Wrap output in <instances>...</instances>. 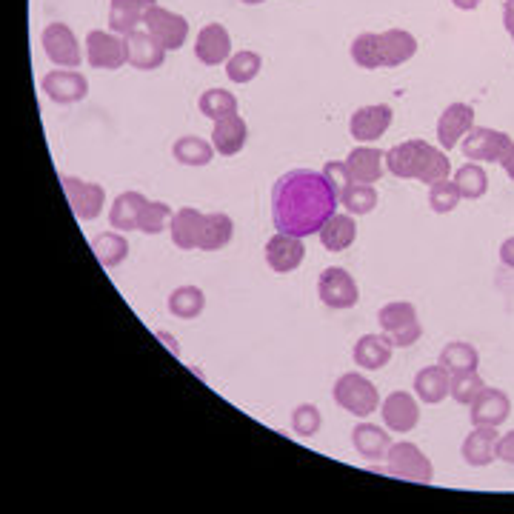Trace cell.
<instances>
[{
	"mask_svg": "<svg viewBox=\"0 0 514 514\" xmlns=\"http://www.w3.org/2000/svg\"><path fill=\"white\" fill-rule=\"evenodd\" d=\"M340 209L332 180L315 169H292L272 186V223L277 232L312 238Z\"/></svg>",
	"mask_w": 514,
	"mask_h": 514,
	"instance_id": "1",
	"label": "cell"
},
{
	"mask_svg": "<svg viewBox=\"0 0 514 514\" xmlns=\"http://www.w3.org/2000/svg\"><path fill=\"white\" fill-rule=\"evenodd\" d=\"M386 172L400 180L417 183H437L452 178V160L449 152L432 146L429 140H403L386 152Z\"/></svg>",
	"mask_w": 514,
	"mask_h": 514,
	"instance_id": "2",
	"label": "cell"
},
{
	"mask_svg": "<svg viewBox=\"0 0 514 514\" xmlns=\"http://www.w3.org/2000/svg\"><path fill=\"white\" fill-rule=\"evenodd\" d=\"M332 397L343 412L360 417V420L380 412V403H383L375 383L360 372H346V375L337 377L335 386H332Z\"/></svg>",
	"mask_w": 514,
	"mask_h": 514,
	"instance_id": "3",
	"label": "cell"
},
{
	"mask_svg": "<svg viewBox=\"0 0 514 514\" xmlns=\"http://www.w3.org/2000/svg\"><path fill=\"white\" fill-rule=\"evenodd\" d=\"M386 475L429 486L435 480V466L417 443L400 440V443H392V449L386 455Z\"/></svg>",
	"mask_w": 514,
	"mask_h": 514,
	"instance_id": "4",
	"label": "cell"
},
{
	"mask_svg": "<svg viewBox=\"0 0 514 514\" xmlns=\"http://www.w3.org/2000/svg\"><path fill=\"white\" fill-rule=\"evenodd\" d=\"M317 297L326 309L346 312V309H355L360 303V286H357L355 275H349V269L329 266L317 277Z\"/></svg>",
	"mask_w": 514,
	"mask_h": 514,
	"instance_id": "5",
	"label": "cell"
},
{
	"mask_svg": "<svg viewBox=\"0 0 514 514\" xmlns=\"http://www.w3.org/2000/svg\"><path fill=\"white\" fill-rule=\"evenodd\" d=\"M40 46L46 52V58L52 60L58 69H78L80 60L86 58V52H80V43L72 32L69 23H46L43 35H40Z\"/></svg>",
	"mask_w": 514,
	"mask_h": 514,
	"instance_id": "6",
	"label": "cell"
},
{
	"mask_svg": "<svg viewBox=\"0 0 514 514\" xmlns=\"http://www.w3.org/2000/svg\"><path fill=\"white\" fill-rule=\"evenodd\" d=\"M86 63L100 72H118L120 66H126V40L118 32H103V29H92L86 35Z\"/></svg>",
	"mask_w": 514,
	"mask_h": 514,
	"instance_id": "7",
	"label": "cell"
},
{
	"mask_svg": "<svg viewBox=\"0 0 514 514\" xmlns=\"http://www.w3.org/2000/svg\"><path fill=\"white\" fill-rule=\"evenodd\" d=\"M512 143L514 140L500 129L472 126L469 135L460 140V152L466 155V160H475V163H500Z\"/></svg>",
	"mask_w": 514,
	"mask_h": 514,
	"instance_id": "8",
	"label": "cell"
},
{
	"mask_svg": "<svg viewBox=\"0 0 514 514\" xmlns=\"http://www.w3.org/2000/svg\"><path fill=\"white\" fill-rule=\"evenodd\" d=\"M60 183H63L66 200H69V206H72V215H75L80 223H92V220L100 218V212H103V206H106V189H103L100 183L69 178V175H63Z\"/></svg>",
	"mask_w": 514,
	"mask_h": 514,
	"instance_id": "9",
	"label": "cell"
},
{
	"mask_svg": "<svg viewBox=\"0 0 514 514\" xmlns=\"http://www.w3.org/2000/svg\"><path fill=\"white\" fill-rule=\"evenodd\" d=\"M143 29L158 40L166 52H178L189 40V20L178 12H172V9H163V6L149 9V15L143 20Z\"/></svg>",
	"mask_w": 514,
	"mask_h": 514,
	"instance_id": "10",
	"label": "cell"
},
{
	"mask_svg": "<svg viewBox=\"0 0 514 514\" xmlns=\"http://www.w3.org/2000/svg\"><path fill=\"white\" fill-rule=\"evenodd\" d=\"M40 92L58 106H72L89 98V80L78 69H52L40 78Z\"/></svg>",
	"mask_w": 514,
	"mask_h": 514,
	"instance_id": "11",
	"label": "cell"
},
{
	"mask_svg": "<svg viewBox=\"0 0 514 514\" xmlns=\"http://www.w3.org/2000/svg\"><path fill=\"white\" fill-rule=\"evenodd\" d=\"M380 417L392 435H409L420 423V400L415 392H392L380 403Z\"/></svg>",
	"mask_w": 514,
	"mask_h": 514,
	"instance_id": "12",
	"label": "cell"
},
{
	"mask_svg": "<svg viewBox=\"0 0 514 514\" xmlns=\"http://www.w3.org/2000/svg\"><path fill=\"white\" fill-rule=\"evenodd\" d=\"M392 106L389 103H369V106H360L352 112L349 118V135L357 140V143H377L389 132L392 126Z\"/></svg>",
	"mask_w": 514,
	"mask_h": 514,
	"instance_id": "13",
	"label": "cell"
},
{
	"mask_svg": "<svg viewBox=\"0 0 514 514\" xmlns=\"http://www.w3.org/2000/svg\"><path fill=\"white\" fill-rule=\"evenodd\" d=\"M475 126V106L472 103H449L437 118V143L443 152H452L460 140Z\"/></svg>",
	"mask_w": 514,
	"mask_h": 514,
	"instance_id": "14",
	"label": "cell"
},
{
	"mask_svg": "<svg viewBox=\"0 0 514 514\" xmlns=\"http://www.w3.org/2000/svg\"><path fill=\"white\" fill-rule=\"evenodd\" d=\"M263 255H266V263H269V269L275 275H292L306 260V243H303V238H295V235L275 232L272 238L266 240Z\"/></svg>",
	"mask_w": 514,
	"mask_h": 514,
	"instance_id": "15",
	"label": "cell"
},
{
	"mask_svg": "<svg viewBox=\"0 0 514 514\" xmlns=\"http://www.w3.org/2000/svg\"><path fill=\"white\" fill-rule=\"evenodd\" d=\"M235 55L232 35L223 23H206L195 38V58L203 66H226V60Z\"/></svg>",
	"mask_w": 514,
	"mask_h": 514,
	"instance_id": "16",
	"label": "cell"
},
{
	"mask_svg": "<svg viewBox=\"0 0 514 514\" xmlns=\"http://www.w3.org/2000/svg\"><path fill=\"white\" fill-rule=\"evenodd\" d=\"M509 415H512V400L503 389H495V386L492 389L486 386L475 403L469 406L472 426H495V429H500L509 420Z\"/></svg>",
	"mask_w": 514,
	"mask_h": 514,
	"instance_id": "17",
	"label": "cell"
},
{
	"mask_svg": "<svg viewBox=\"0 0 514 514\" xmlns=\"http://www.w3.org/2000/svg\"><path fill=\"white\" fill-rule=\"evenodd\" d=\"M126 63L138 72H155L166 60V49L146 29H135L126 35Z\"/></svg>",
	"mask_w": 514,
	"mask_h": 514,
	"instance_id": "18",
	"label": "cell"
},
{
	"mask_svg": "<svg viewBox=\"0 0 514 514\" xmlns=\"http://www.w3.org/2000/svg\"><path fill=\"white\" fill-rule=\"evenodd\" d=\"M497 435L495 426H472V432L466 435L460 446V457L466 460V466L472 469H486L497 460Z\"/></svg>",
	"mask_w": 514,
	"mask_h": 514,
	"instance_id": "19",
	"label": "cell"
},
{
	"mask_svg": "<svg viewBox=\"0 0 514 514\" xmlns=\"http://www.w3.org/2000/svg\"><path fill=\"white\" fill-rule=\"evenodd\" d=\"M352 446L366 463H380V460H386L389 449H392V435H389V429L363 420L352 429Z\"/></svg>",
	"mask_w": 514,
	"mask_h": 514,
	"instance_id": "20",
	"label": "cell"
},
{
	"mask_svg": "<svg viewBox=\"0 0 514 514\" xmlns=\"http://www.w3.org/2000/svg\"><path fill=\"white\" fill-rule=\"evenodd\" d=\"M346 169L355 183H377V180L386 175V152H380L375 146L363 143L355 146L349 155H346Z\"/></svg>",
	"mask_w": 514,
	"mask_h": 514,
	"instance_id": "21",
	"label": "cell"
},
{
	"mask_svg": "<svg viewBox=\"0 0 514 514\" xmlns=\"http://www.w3.org/2000/svg\"><path fill=\"white\" fill-rule=\"evenodd\" d=\"M392 352H395V346H392V340L383 332L380 335H363L357 337L355 349H352V360L363 372H380V369L389 366Z\"/></svg>",
	"mask_w": 514,
	"mask_h": 514,
	"instance_id": "22",
	"label": "cell"
},
{
	"mask_svg": "<svg viewBox=\"0 0 514 514\" xmlns=\"http://www.w3.org/2000/svg\"><path fill=\"white\" fill-rule=\"evenodd\" d=\"M246 143H249V126H246V120L240 118V112L232 115V118L215 120V126H212V146H215L218 155L235 158V155H240L246 149Z\"/></svg>",
	"mask_w": 514,
	"mask_h": 514,
	"instance_id": "23",
	"label": "cell"
},
{
	"mask_svg": "<svg viewBox=\"0 0 514 514\" xmlns=\"http://www.w3.org/2000/svg\"><path fill=\"white\" fill-rule=\"evenodd\" d=\"M158 0H109V29L118 35H129L143 26L149 9H155Z\"/></svg>",
	"mask_w": 514,
	"mask_h": 514,
	"instance_id": "24",
	"label": "cell"
},
{
	"mask_svg": "<svg viewBox=\"0 0 514 514\" xmlns=\"http://www.w3.org/2000/svg\"><path fill=\"white\" fill-rule=\"evenodd\" d=\"M449 389H452V375L435 363V366H423L415 375V383H412V392L417 395V400L423 406H437L449 397Z\"/></svg>",
	"mask_w": 514,
	"mask_h": 514,
	"instance_id": "25",
	"label": "cell"
},
{
	"mask_svg": "<svg viewBox=\"0 0 514 514\" xmlns=\"http://www.w3.org/2000/svg\"><path fill=\"white\" fill-rule=\"evenodd\" d=\"M203 215L195 206H180L178 212L172 215V223H169V235H172V243L183 249V252H195L200 249V232H203Z\"/></svg>",
	"mask_w": 514,
	"mask_h": 514,
	"instance_id": "26",
	"label": "cell"
},
{
	"mask_svg": "<svg viewBox=\"0 0 514 514\" xmlns=\"http://www.w3.org/2000/svg\"><path fill=\"white\" fill-rule=\"evenodd\" d=\"M146 203H149V198L140 195V192H120L115 203L109 206V226L115 232H123V235L138 232L140 215H143V206Z\"/></svg>",
	"mask_w": 514,
	"mask_h": 514,
	"instance_id": "27",
	"label": "cell"
},
{
	"mask_svg": "<svg viewBox=\"0 0 514 514\" xmlns=\"http://www.w3.org/2000/svg\"><path fill=\"white\" fill-rule=\"evenodd\" d=\"M380 52H383V69H397L417 55V38L406 29H386L380 32Z\"/></svg>",
	"mask_w": 514,
	"mask_h": 514,
	"instance_id": "28",
	"label": "cell"
},
{
	"mask_svg": "<svg viewBox=\"0 0 514 514\" xmlns=\"http://www.w3.org/2000/svg\"><path fill=\"white\" fill-rule=\"evenodd\" d=\"M320 246L326 252H346L357 240V220L349 212H335L332 218L326 220V226L317 232Z\"/></svg>",
	"mask_w": 514,
	"mask_h": 514,
	"instance_id": "29",
	"label": "cell"
},
{
	"mask_svg": "<svg viewBox=\"0 0 514 514\" xmlns=\"http://www.w3.org/2000/svg\"><path fill=\"white\" fill-rule=\"evenodd\" d=\"M235 238V220L226 212H206L203 215V232H200V249L203 252H220Z\"/></svg>",
	"mask_w": 514,
	"mask_h": 514,
	"instance_id": "30",
	"label": "cell"
},
{
	"mask_svg": "<svg viewBox=\"0 0 514 514\" xmlns=\"http://www.w3.org/2000/svg\"><path fill=\"white\" fill-rule=\"evenodd\" d=\"M215 146L212 140H203L198 135H183L172 143V158L178 160L180 166H189V169H203L215 160Z\"/></svg>",
	"mask_w": 514,
	"mask_h": 514,
	"instance_id": "31",
	"label": "cell"
},
{
	"mask_svg": "<svg viewBox=\"0 0 514 514\" xmlns=\"http://www.w3.org/2000/svg\"><path fill=\"white\" fill-rule=\"evenodd\" d=\"M92 252L98 257V263L103 269H118L126 263L129 257V240L123 232H100L92 238Z\"/></svg>",
	"mask_w": 514,
	"mask_h": 514,
	"instance_id": "32",
	"label": "cell"
},
{
	"mask_svg": "<svg viewBox=\"0 0 514 514\" xmlns=\"http://www.w3.org/2000/svg\"><path fill=\"white\" fill-rule=\"evenodd\" d=\"M437 363L449 372V375H460V372H477L480 366V352L466 340H452L440 349Z\"/></svg>",
	"mask_w": 514,
	"mask_h": 514,
	"instance_id": "33",
	"label": "cell"
},
{
	"mask_svg": "<svg viewBox=\"0 0 514 514\" xmlns=\"http://www.w3.org/2000/svg\"><path fill=\"white\" fill-rule=\"evenodd\" d=\"M166 309L178 320H195L206 309V292L200 286H178L166 300Z\"/></svg>",
	"mask_w": 514,
	"mask_h": 514,
	"instance_id": "34",
	"label": "cell"
},
{
	"mask_svg": "<svg viewBox=\"0 0 514 514\" xmlns=\"http://www.w3.org/2000/svg\"><path fill=\"white\" fill-rule=\"evenodd\" d=\"M377 189L375 183H349L343 192H340V209H346L349 215L363 218V215H372L377 209Z\"/></svg>",
	"mask_w": 514,
	"mask_h": 514,
	"instance_id": "35",
	"label": "cell"
},
{
	"mask_svg": "<svg viewBox=\"0 0 514 514\" xmlns=\"http://www.w3.org/2000/svg\"><path fill=\"white\" fill-rule=\"evenodd\" d=\"M452 180L457 183L460 198L463 200H480L486 198V192H489V175H486L483 163H475V160H469L466 166H460Z\"/></svg>",
	"mask_w": 514,
	"mask_h": 514,
	"instance_id": "36",
	"label": "cell"
},
{
	"mask_svg": "<svg viewBox=\"0 0 514 514\" xmlns=\"http://www.w3.org/2000/svg\"><path fill=\"white\" fill-rule=\"evenodd\" d=\"M198 109L203 118H209L212 123H215V120L238 115L240 103H238V98L229 92V89H206V92L200 95Z\"/></svg>",
	"mask_w": 514,
	"mask_h": 514,
	"instance_id": "37",
	"label": "cell"
},
{
	"mask_svg": "<svg viewBox=\"0 0 514 514\" xmlns=\"http://www.w3.org/2000/svg\"><path fill=\"white\" fill-rule=\"evenodd\" d=\"M377 323H380V332H383V335H395L400 329L417 323L415 303H409V300H392V303H386V306L377 312Z\"/></svg>",
	"mask_w": 514,
	"mask_h": 514,
	"instance_id": "38",
	"label": "cell"
},
{
	"mask_svg": "<svg viewBox=\"0 0 514 514\" xmlns=\"http://www.w3.org/2000/svg\"><path fill=\"white\" fill-rule=\"evenodd\" d=\"M260 69H263V58L257 52H252V49H240V52H235L232 58L226 60V78L232 80V83H238V86L252 83L260 75Z\"/></svg>",
	"mask_w": 514,
	"mask_h": 514,
	"instance_id": "39",
	"label": "cell"
},
{
	"mask_svg": "<svg viewBox=\"0 0 514 514\" xmlns=\"http://www.w3.org/2000/svg\"><path fill=\"white\" fill-rule=\"evenodd\" d=\"M352 60H355L360 69H383V52H380V35L377 32H363L352 40Z\"/></svg>",
	"mask_w": 514,
	"mask_h": 514,
	"instance_id": "40",
	"label": "cell"
},
{
	"mask_svg": "<svg viewBox=\"0 0 514 514\" xmlns=\"http://www.w3.org/2000/svg\"><path fill=\"white\" fill-rule=\"evenodd\" d=\"M172 206L169 203H163V200H149L146 206H143V215H140V223H138V232L143 235H163L166 229H169V223H172Z\"/></svg>",
	"mask_w": 514,
	"mask_h": 514,
	"instance_id": "41",
	"label": "cell"
},
{
	"mask_svg": "<svg viewBox=\"0 0 514 514\" xmlns=\"http://www.w3.org/2000/svg\"><path fill=\"white\" fill-rule=\"evenodd\" d=\"M460 189L452 178L437 180L429 186V206L435 215H452L457 206H460Z\"/></svg>",
	"mask_w": 514,
	"mask_h": 514,
	"instance_id": "42",
	"label": "cell"
},
{
	"mask_svg": "<svg viewBox=\"0 0 514 514\" xmlns=\"http://www.w3.org/2000/svg\"><path fill=\"white\" fill-rule=\"evenodd\" d=\"M483 389H486V380L477 375V372H460V375H452L449 397H452L455 403H460V406H472Z\"/></svg>",
	"mask_w": 514,
	"mask_h": 514,
	"instance_id": "43",
	"label": "cell"
},
{
	"mask_svg": "<svg viewBox=\"0 0 514 514\" xmlns=\"http://www.w3.org/2000/svg\"><path fill=\"white\" fill-rule=\"evenodd\" d=\"M289 426H292V432L297 437L309 440V437H315L323 429V415H320V409H317L315 403H300V406H295V412H292Z\"/></svg>",
	"mask_w": 514,
	"mask_h": 514,
	"instance_id": "44",
	"label": "cell"
},
{
	"mask_svg": "<svg viewBox=\"0 0 514 514\" xmlns=\"http://www.w3.org/2000/svg\"><path fill=\"white\" fill-rule=\"evenodd\" d=\"M323 175L332 180V186L337 189V195H340L349 183H355L352 175H349V169H346V160H329V163L323 166Z\"/></svg>",
	"mask_w": 514,
	"mask_h": 514,
	"instance_id": "45",
	"label": "cell"
},
{
	"mask_svg": "<svg viewBox=\"0 0 514 514\" xmlns=\"http://www.w3.org/2000/svg\"><path fill=\"white\" fill-rule=\"evenodd\" d=\"M420 335H423V326H420V320H417V323H412V326H406V329H400V332H395V335H386V337L392 340V346H395V349H412L417 340H420Z\"/></svg>",
	"mask_w": 514,
	"mask_h": 514,
	"instance_id": "46",
	"label": "cell"
},
{
	"mask_svg": "<svg viewBox=\"0 0 514 514\" xmlns=\"http://www.w3.org/2000/svg\"><path fill=\"white\" fill-rule=\"evenodd\" d=\"M497 460H503L506 466H514V429L497 440Z\"/></svg>",
	"mask_w": 514,
	"mask_h": 514,
	"instance_id": "47",
	"label": "cell"
},
{
	"mask_svg": "<svg viewBox=\"0 0 514 514\" xmlns=\"http://www.w3.org/2000/svg\"><path fill=\"white\" fill-rule=\"evenodd\" d=\"M500 263L514 269V238L503 240V246H500Z\"/></svg>",
	"mask_w": 514,
	"mask_h": 514,
	"instance_id": "48",
	"label": "cell"
},
{
	"mask_svg": "<svg viewBox=\"0 0 514 514\" xmlns=\"http://www.w3.org/2000/svg\"><path fill=\"white\" fill-rule=\"evenodd\" d=\"M503 26L509 32V38L514 40V0H506L503 3Z\"/></svg>",
	"mask_w": 514,
	"mask_h": 514,
	"instance_id": "49",
	"label": "cell"
},
{
	"mask_svg": "<svg viewBox=\"0 0 514 514\" xmlns=\"http://www.w3.org/2000/svg\"><path fill=\"white\" fill-rule=\"evenodd\" d=\"M500 166H503L506 178L514 180V143H512V146H509V152L503 155V160H500Z\"/></svg>",
	"mask_w": 514,
	"mask_h": 514,
	"instance_id": "50",
	"label": "cell"
},
{
	"mask_svg": "<svg viewBox=\"0 0 514 514\" xmlns=\"http://www.w3.org/2000/svg\"><path fill=\"white\" fill-rule=\"evenodd\" d=\"M452 3H455L460 12H475V9L480 6V3H483V0H452Z\"/></svg>",
	"mask_w": 514,
	"mask_h": 514,
	"instance_id": "51",
	"label": "cell"
},
{
	"mask_svg": "<svg viewBox=\"0 0 514 514\" xmlns=\"http://www.w3.org/2000/svg\"><path fill=\"white\" fill-rule=\"evenodd\" d=\"M158 337L163 340V346H166V349H172L175 355H180V346H178V340H175V337L166 335V332H158Z\"/></svg>",
	"mask_w": 514,
	"mask_h": 514,
	"instance_id": "52",
	"label": "cell"
},
{
	"mask_svg": "<svg viewBox=\"0 0 514 514\" xmlns=\"http://www.w3.org/2000/svg\"><path fill=\"white\" fill-rule=\"evenodd\" d=\"M240 3H246V6H260V3H266V0H240Z\"/></svg>",
	"mask_w": 514,
	"mask_h": 514,
	"instance_id": "53",
	"label": "cell"
}]
</instances>
